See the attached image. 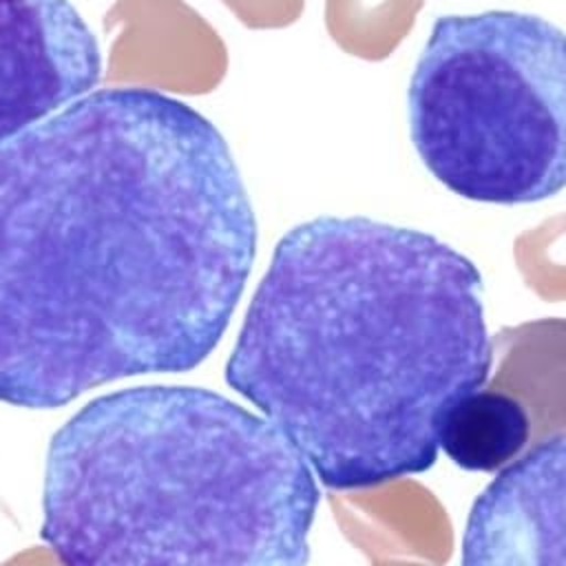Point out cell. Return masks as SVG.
I'll use <instances>...</instances> for the list:
<instances>
[{
    "mask_svg": "<svg viewBox=\"0 0 566 566\" xmlns=\"http://www.w3.org/2000/svg\"><path fill=\"white\" fill-rule=\"evenodd\" d=\"M254 252L245 184L208 117L139 88L75 99L0 148V400L53 409L201 365Z\"/></svg>",
    "mask_w": 566,
    "mask_h": 566,
    "instance_id": "obj_1",
    "label": "cell"
},
{
    "mask_svg": "<svg viewBox=\"0 0 566 566\" xmlns=\"http://www.w3.org/2000/svg\"><path fill=\"white\" fill-rule=\"evenodd\" d=\"M482 276L438 237L323 214L287 230L226 382L334 491L429 471L449 409L493 369Z\"/></svg>",
    "mask_w": 566,
    "mask_h": 566,
    "instance_id": "obj_2",
    "label": "cell"
},
{
    "mask_svg": "<svg viewBox=\"0 0 566 566\" xmlns=\"http://www.w3.org/2000/svg\"><path fill=\"white\" fill-rule=\"evenodd\" d=\"M318 502L261 413L148 385L91 400L53 433L40 535L64 566H307Z\"/></svg>",
    "mask_w": 566,
    "mask_h": 566,
    "instance_id": "obj_3",
    "label": "cell"
},
{
    "mask_svg": "<svg viewBox=\"0 0 566 566\" xmlns=\"http://www.w3.org/2000/svg\"><path fill=\"white\" fill-rule=\"evenodd\" d=\"M407 104L416 153L451 192L520 206L566 188V33L546 18L440 15Z\"/></svg>",
    "mask_w": 566,
    "mask_h": 566,
    "instance_id": "obj_4",
    "label": "cell"
},
{
    "mask_svg": "<svg viewBox=\"0 0 566 566\" xmlns=\"http://www.w3.org/2000/svg\"><path fill=\"white\" fill-rule=\"evenodd\" d=\"M93 31L69 0H0V146L102 80Z\"/></svg>",
    "mask_w": 566,
    "mask_h": 566,
    "instance_id": "obj_5",
    "label": "cell"
},
{
    "mask_svg": "<svg viewBox=\"0 0 566 566\" xmlns=\"http://www.w3.org/2000/svg\"><path fill=\"white\" fill-rule=\"evenodd\" d=\"M460 566H566V433L524 451L473 500Z\"/></svg>",
    "mask_w": 566,
    "mask_h": 566,
    "instance_id": "obj_6",
    "label": "cell"
},
{
    "mask_svg": "<svg viewBox=\"0 0 566 566\" xmlns=\"http://www.w3.org/2000/svg\"><path fill=\"white\" fill-rule=\"evenodd\" d=\"M102 27L111 33L108 86L197 97L226 80L228 46L186 0H115Z\"/></svg>",
    "mask_w": 566,
    "mask_h": 566,
    "instance_id": "obj_7",
    "label": "cell"
},
{
    "mask_svg": "<svg viewBox=\"0 0 566 566\" xmlns=\"http://www.w3.org/2000/svg\"><path fill=\"white\" fill-rule=\"evenodd\" d=\"M531 436V413L520 398L480 387L449 409L440 451L464 471L497 473L524 453Z\"/></svg>",
    "mask_w": 566,
    "mask_h": 566,
    "instance_id": "obj_8",
    "label": "cell"
},
{
    "mask_svg": "<svg viewBox=\"0 0 566 566\" xmlns=\"http://www.w3.org/2000/svg\"><path fill=\"white\" fill-rule=\"evenodd\" d=\"M427 0H325V29L340 51L387 60L411 33Z\"/></svg>",
    "mask_w": 566,
    "mask_h": 566,
    "instance_id": "obj_9",
    "label": "cell"
},
{
    "mask_svg": "<svg viewBox=\"0 0 566 566\" xmlns=\"http://www.w3.org/2000/svg\"><path fill=\"white\" fill-rule=\"evenodd\" d=\"M517 259L526 279L544 294H566V212L522 234Z\"/></svg>",
    "mask_w": 566,
    "mask_h": 566,
    "instance_id": "obj_10",
    "label": "cell"
},
{
    "mask_svg": "<svg viewBox=\"0 0 566 566\" xmlns=\"http://www.w3.org/2000/svg\"><path fill=\"white\" fill-rule=\"evenodd\" d=\"M230 13L252 31H272L294 24L305 0H219Z\"/></svg>",
    "mask_w": 566,
    "mask_h": 566,
    "instance_id": "obj_11",
    "label": "cell"
},
{
    "mask_svg": "<svg viewBox=\"0 0 566 566\" xmlns=\"http://www.w3.org/2000/svg\"><path fill=\"white\" fill-rule=\"evenodd\" d=\"M0 566H64V564L49 546H29V548L11 555Z\"/></svg>",
    "mask_w": 566,
    "mask_h": 566,
    "instance_id": "obj_12",
    "label": "cell"
}]
</instances>
